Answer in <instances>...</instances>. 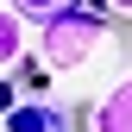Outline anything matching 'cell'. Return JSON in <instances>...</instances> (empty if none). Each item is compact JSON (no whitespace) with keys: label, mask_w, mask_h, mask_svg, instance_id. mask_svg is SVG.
Segmentation results:
<instances>
[{"label":"cell","mask_w":132,"mask_h":132,"mask_svg":"<svg viewBox=\"0 0 132 132\" xmlns=\"http://www.w3.org/2000/svg\"><path fill=\"white\" fill-rule=\"evenodd\" d=\"M13 101H19V94H13V82H0V113H13Z\"/></svg>","instance_id":"8992f818"},{"label":"cell","mask_w":132,"mask_h":132,"mask_svg":"<svg viewBox=\"0 0 132 132\" xmlns=\"http://www.w3.org/2000/svg\"><path fill=\"white\" fill-rule=\"evenodd\" d=\"M107 6H113V13H132V0H107Z\"/></svg>","instance_id":"52a82bcc"},{"label":"cell","mask_w":132,"mask_h":132,"mask_svg":"<svg viewBox=\"0 0 132 132\" xmlns=\"http://www.w3.org/2000/svg\"><path fill=\"white\" fill-rule=\"evenodd\" d=\"M0 132H76L63 101H13V113H0Z\"/></svg>","instance_id":"7a4b0ae2"},{"label":"cell","mask_w":132,"mask_h":132,"mask_svg":"<svg viewBox=\"0 0 132 132\" xmlns=\"http://www.w3.org/2000/svg\"><path fill=\"white\" fill-rule=\"evenodd\" d=\"M94 132H132V76H120L94 101Z\"/></svg>","instance_id":"3957f363"},{"label":"cell","mask_w":132,"mask_h":132,"mask_svg":"<svg viewBox=\"0 0 132 132\" xmlns=\"http://www.w3.org/2000/svg\"><path fill=\"white\" fill-rule=\"evenodd\" d=\"M107 25H113V6H107V0H82V6L57 13L51 25H38L44 63H51V69H82V63H88L94 51H101Z\"/></svg>","instance_id":"6da1fadb"},{"label":"cell","mask_w":132,"mask_h":132,"mask_svg":"<svg viewBox=\"0 0 132 132\" xmlns=\"http://www.w3.org/2000/svg\"><path fill=\"white\" fill-rule=\"evenodd\" d=\"M82 6V0H13V13H19V25H51L57 13Z\"/></svg>","instance_id":"5b68a950"},{"label":"cell","mask_w":132,"mask_h":132,"mask_svg":"<svg viewBox=\"0 0 132 132\" xmlns=\"http://www.w3.org/2000/svg\"><path fill=\"white\" fill-rule=\"evenodd\" d=\"M19 44H25L19 13H13V6H0V69H13V63H19Z\"/></svg>","instance_id":"277c9868"}]
</instances>
